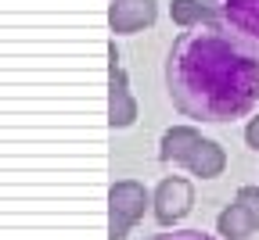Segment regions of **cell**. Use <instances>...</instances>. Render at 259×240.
<instances>
[{
    "mask_svg": "<svg viewBox=\"0 0 259 240\" xmlns=\"http://www.w3.org/2000/svg\"><path fill=\"white\" fill-rule=\"evenodd\" d=\"M166 90L184 118L231 126L259 111V50L220 22L191 25L166 54Z\"/></svg>",
    "mask_w": 259,
    "mask_h": 240,
    "instance_id": "6da1fadb",
    "label": "cell"
},
{
    "mask_svg": "<svg viewBox=\"0 0 259 240\" xmlns=\"http://www.w3.org/2000/svg\"><path fill=\"white\" fill-rule=\"evenodd\" d=\"M158 161L187 168L191 176H202V179H216V176H223V168H227L223 147L216 140H209V136H202L194 126H173V129L162 133Z\"/></svg>",
    "mask_w": 259,
    "mask_h": 240,
    "instance_id": "7a4b0ae2",
    "label": "cell"
},
{
    "mask_svg": "<svg viewBox=\"0 0 259 240\" xmlns=\"http://www.w3.org/2000/svg\"><path fill=\"white\" fill-rule=\"evenodd\" d=\"M151 208V194L137 179H119L108 190V240H126L144 212Z\"/></svg>",
    "mask_w": 259,
    "mask_h": 240,
    "instance_id": "3957f363",
    "label": "cell"
},
{
    "mask_svg": "<svg viewBox=\"0 0 259 240\" xmlns=\"http://www.w3.org/2000/svg\"><path fill=\"white\" fill-rule=\"evenodd\" d=\"M216 233L223 240H252L259 233V187H241L234 201L216 215Z\"/></svg>",
    "mask_w": 259,
    "mask_h": 240,
    "instance_id": "277c9868",
    "label": "cell"
},
{
    "mask_svg": "<svg viewBox=\"0 0 259 240\" xmlns=\"http://www.w3.org/2000/svg\"><path fill=\"white\" fill-rule=\"evenodd\" d=\"M194 208V187L184 176H166L151 194V215L158 226H177Z\"/></svg>",
    "mask_w": 259,
    "mask_h": 240,
    "instance_id": "5b68a950",
    "label": "cell"
},
{
    "mask_svg": "<svg viewBox=\"0 0 259 240\" xmlns=\"http://www.w3.org/2000/svg\"><path fill=\"white\" fill-rule=\"evenodd\" d=\"M108 122H112V129H126L137 122V100L130 93V76L119 61L115 43L108 50Z\"/></svg>",
    "mask_w": 259,
    "mask_h": 240,
    "instance_id": "8992f818",
    "label": "cell"
},
{
    "mask_svg": "<svg viewBox=\"0 0 259 240\" xmlns=\"http://www.w3.org/2000/svg\"><path fill=\"white\" fill-rule=\"evenodd\" d=\"M216 22L245 40L252 50H259V0H212Z\"/></svg>",
    "mask_w": 259,
    "mask_h": 240,
    "instance_id": "52a82bcc",
    "label": "cell"
},
{
    "mask_svg": "<svg viewBox=\"0 0 259 240\" xmlns=\"http://www.w3.org/2000/svg\"><path fill=\"white\" fill-rule=\"evenodd\" d=\"M155 18H158L155 0H112L108 8V22L115 36H134V32L155 25Z\"/></svg>",
    "mask_w": 259,
    "mask_h": 240,
    "instance_id": "ba28073f",
    "label": "cell"
},
{
    "mask_svg": "<svg viewBox=\"0 0 259 240\" xmlns=\"http://www.w3.org/2000/svg\"><path fill=\"white\" fill-rule=\"evenodd\" d=\"M169 18H173V25L191 29V25L216 22V8H212V0H173V4H169Z\"/></svg>",
    "mask_w": 259,
    "mask_h": 240,
    "instance_id": "9c48e42d",
    "label": "cell"
},
{
    "mask_svg": "<svg viewBox=\"0 0 259 240\" xmlns=\"http://www.w3.org/2000/svg\"><path fill=\"white\" fill-rule=\"evenodd\" d=\"M148 240H216V236H209L202 229H173V233H155Z\"/></svg>",
    "mask_w": 259,
    "mask_h": 240,
    "instance_id": "30bf717a",
    "label": "cell"
},
{
    "mask_svg": "<svg viewBox=\"0 0 259 240\" xmlns=\"http://www.w3.org/2000/svg\"><path fill=\"white\" fill-rule=\"evenodd\" d=\"M245 144L252 147V151H259V111L248 118V126H245Z\"/></svg>",
    "mask_w": 259,
    "mask_h": 240,
    "instance_id": "8fae6325",
    "label": "cell"
},
{
    "mask_svg": "<svg viewBox=\"0 0 259 240\" xmlns=\"http://www.w3.org/2000/svg\"><path fill=\"white\" fill-rule=\"evenodd\" d=\"M252 240H255V236H252Z\"/></svg>",
    "mask_w": 259,
    "mask_h": 240,
    "instance_id": "7c38bea8",
    "label": "cell"
}]
</instances>
